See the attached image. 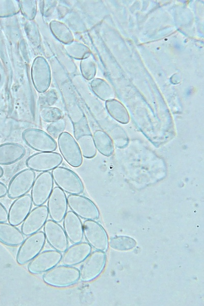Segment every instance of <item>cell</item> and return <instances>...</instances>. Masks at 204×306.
I'll return each mask as SVG.
<instances>
[{"mask_svg":"<svg viewBox=\"0 0 204 306\" xmlns=\"http://www.w3.org/2000/svg\"><path fill=\"white\" fill-rule=\"evenodd\" d=\"M44 96H43V98L40 99L41 105L43 107L50 106L55 103L57 99L55 94L49 93L45 94Z\"/></svg>","mask_w":204,"mask_h":306,"instance_id":"35","label":"cell"},{"mask_svg":"<svg viewBox=\"0 0 204 306\" xmlns=\"http://www.w3.org/2000/svg\"><path fill=\"white\" fill-rule=\"evenodd\" d=\"M20 11L28 19H33L37 12V1L31 0L19 1Z\"/></svg>","mask_w":204,"mask_h":306,"instance_id":"32","label":"cell"},{"mask_svg":"<svg viewBox=\"0 0 204 306\" xmlns=\"http://www.w3.org/2000/svg\"><path fill=\"white\" fill-rule=\"evenodd\" d=\"M106 262L105 252L96 250L91 252L79 270L80 279L83 282H90L96 278L103 272Z\"/></svg>","mask_w":204,"mask_h":306,"instance_id":"5","label":"cell"},{"mask_svg":"<svg viewBox=\"0 0 204 306\" xmlns=\"http://www.w3.org/2000/svg\"><path fill=\"white\" fill-rule=\"evenodd\" d=\"M67 204L72 212L84 220H95L99 218V212L95 204L89 198L80 194H69Z\"/></svg>","mask_w":204,"mask_h":306,"instance_id":"7","label":"cell"},{"mask_svg":"<svg viewBox=\"0 0 204 306\" xmlns=\"http://www.w3.org/2000/svg\"><path fill=\"white\" fill-rule=\"evenodd\" d=\"M76 140L82 156L91 159L96 156L97 149L91 134H83L78 137Z\"/></svg>","mask_w":204,"mask_h":306,"instance_id":"25","label":"cell"},{"mask_svg":"<svg viewBox=\"0 0 204 306\" xmlns=\"http://www.w3.org/2000/svg\"><path fill=\"white\" fill-rule=\"evenodd\" d=\"M8 219V212L5 207L0 202V222H6Z\"/></svg>","mask_w":204,"mask_h":306,"instance_id":"36","label":"cell"},{"mask_svg":"<svg viewBox=\"0 0 204 306\" xmlns=\"http://www.w3.org/2000/svg\"><path fill=\"white\" fill-rule=\"evenodd\" d=\"M48 215L51 220L60 223L67 212V200L65 193L58 187L53 188L47 200Z\"/></svg>","mask_w":204,"mask_h":306,"instance_id":"16","label":"cell"},{"mask_svg":"<svg viewBox=\"0 0 204 306\" xmlns=\"http://www.w3.org/2000/svg\"><path fill=\"white\" fill-rule=\"evenodd\" d=\"M42 279L50 286L66 288L78 283L80 279V271L74 266L57 265L44 273Z\"/></svg>","mask_w":204,"mask_h":306,"instance_id":"1","label":"cell"},{"mask_svg":"<svg viewBox=\"0 0 204 306\" xmlns=\"http://www.w3.org/2000/svg\"><path fill=\"white\" fill-rule=\"evenodd\" d=\"M83 235L87 243L97 250L106 251L109 240L104 227L95 220H86L83 223Z\"/></svg>","mask_w":204,"mask_h":306,"instance_id":"9","label":"cell"},{"mask_svg":"<svg viewBox=\"0 0 204 306\" xmlns=\"http://www.w3.org/2000/svg\"><path fill=\"white\" fill-rule=\"evenodd\" d=\"M19 11V1L0 0V17L13 16L17 14Z\"/></svg>","mask_w":204,"mask_h":306,"instance_id":"30","label":"cell"},{"mask_svg":"<svg viewBox=\"0 0 204 306\" xmlns=\"http://www.w3.org/2000/svg\"><path fill=\"white\" fill-rule=\"evenodd\" d=\"M24 235L16 226L6 222H0V242L10 247L20 246L24 240Z\"/></svg>","mask_w":204,"mask_h":306,"instance_id":"21","label":"cell"},{"mask_svg":"<svg viewBox=\"0 0 204 306\" xmlns=\"http://www.w3.org/2000/svg\"><path fill=\"white\" fill-rule=\"evenodd\" d=\"M39 115L43 121L50 123L61 119L63 116L60 109L50 106L42 107L40 109Z\"/></svg>","mask_w":204,"mask_h":306,"instance_id":"31","label":"cell"},{"mask_svg":"<svg viewBox=\"0 0 204 306\" xmlns=\"http://www.w3.org/2000/svg\"><path fill=\"white\" fill-rule=\"evenodd\" d=\"M91 89L95 95L103 100L113 99L114 93L109 84L104 80L95 78L91 83Z\"/></svg>","mask_w":204,"mask_h":306,"instance_id":"26","label":"cell"},{"mask_svg":"<svg viewBox=\"0 0 204 306\" xmlns=\"http://www.w3.org/2000/svg\"><path fill=\"white\" fill-rule=\"evenodd\" d=\"M51 32L55 37L64 44L74 40V36L70 29L63 22L53 20L49 23Z\"/></svg>","mask_w":204,"mask_h":306,"instance_id":"23","label":"cell"},{"mask_svg":"<svg viewBox=\"0 0 204 306\" xmlns=\"http://www.w3.org/2000/svg\"><path fill=\"white\" fill-rule=\"evenodd\" d=\"M63 162L62 156L55 151L39 152L26 160L27 167L37 172H46L59 166Z\"/></svg>","mask_w":204,"mask_h":306,"instance_id":"10","label":"cell"},{"mask_svg":"<svg viewBox=\"0 0 204 306\" xmlns=\"http://www.w3.org/2000/svg\"><path fill=\"white\" fill-rule=\"evenodd\" d=\"M80 70L82 75L86 80H90L94 77L96 72V67L91 54L81 60Z\"/></svg>","mask_w":204,"mask_h":306,"instance_id":"29","label":"cell"},{"mask_svg":"<svg viewBox=\"0 0 204 306\" xmlns=\"http://www.w3.org/2000/svg\"><path fill=\"white\" fill-rule=\"evenodd\" d=\"M60 152L66 162L73 167H80L83 156L74 137L68 132H63L58 138Z\"/></svg>","mask_w":204,"mask_h":306,"instance_id":"6","label":"cell"},{"mask_svg":"<svg viewBox=\"0 0 204 306\" xmlns=\"http://www.w3.org/2000/svg\"><path fill=\"white\" fill-rule=\"evenodd\" d=\"M63 228L72 244L82 241L83 239V223L80 218L71 211L66 213L63 219Z\"/></svg>","mask_w":204,"mask_h":306,"instance_id":"19","label":"cell"},{"mask_svg":"<svg viewBox=\"0 0 204 306\" xmlns=\"http://www.w3.org/2000/svg\"><path fill=\"white\" fill-rule=\"evenodd\" d=\"M106 109L109 114L121 123L126 124L130 121V116L125 107L118 100L112 99L106 101Z\"/></svg>","mask_w":204,"mask_h":306,"instance_id":"24","label":"cell"},{"mask_svg":"<svg viewBox=\"0 0 204 306\" xmlns=\"http://www.w3.org/2000/svg\"><path fill=\"white\" fill-rule=\"evenodd\" d=\"M53 187L54 181L50 172H43L38 174L31 188V197L33 205L37 207L45 203Z\"/></svg>","mask_w":204,"mask_h":306,"instance_id":"11","label":"cell"},{"mask_svg":"<svg viewBox=\"0 0 204 306\" xmlns=\"http://www.w3.org/2000/svg\"><path fill=\"white\" fill-rule=\"evenodd\" d=\"M96 149L105 156H111L114 151V145L111 137L104 131L98 130L93 135Z\"/></svg>","mask_w":204,"mask_h":306,"instance_id":"22","label":"cell"},{"mask_svg":"<svg viewBox=\"0 0 204 306\" xmlns=\"http://www.w3.org/2000/svg\"><path fill=\"white\" fill-rule=\"evenodd\" d=\"M32 205L31 197L29 194L15 199L8 211L9 223L15 226L21 224L30 212Z\"/></svg>","mask_w":204,"mask_h":306,"instance_id":"17","label":"cell"},{"mask_svg":"<svg viewBox=\"0 0 204 306\" xmlns=\"http://www.w3.org/2000/svg\"><path fill=\"white\" fill-rule=\"evenodd\" d=\"M54 182L64 192L69 194H80L84 191V185L79 176L71 170L58 166L52 171Z\"/></svg>","mask_w":204,"mask_h":306,"instance_id":"2","label":"cell"},{"mask_svg":"<svg viewBox=\"0 0 204 306\" xmlns=\"http://www.w3.org/2000/svg\"><path fill=\"white\" fill-rule=\"evenodd\" d=\"M48 217L47 206L41 205L31 210L21 226V231L26 236L39 232L44 225Z\"/></svg>","mask_w":204,"mask_h":306,"instance_id":"15","label":"cell"},{"mask_svg":"<svg viewBox=\"0 0 204 306\" xmlns=\"http://www.w3.org/2000/svg\"><path fill=\"white\" fill-rule=\"evenodd\" d=\"M8 189L7 186L0 182V198L5 196L7 194Z\"/></svg>","mask_w":204,"mask_h":306,"instance_id":"37","label":"cell"},{"mask_svg":"<svg viewBox=\"0 0 204 306\" xmlns=\"http://www.w3.org/2000/svg\"><path fill=\"white\" fill-rule=\"evenodd\" d=\"M109 244L113 249L118 251H128L135 247L136 242L130 237L118 236L110 239Z\"/></svg>","mask_w":204,"mask_h":306,"instance_id":"28","label":"cell"},{"mask_svg":"<svg viewBox=\"0 0 204 306\" xmlns=\"http://www.w3.org/2000/svg\"><path fill=\"white\" fill-rule=\"evenodd\" d=\"M45 237L43 232L39 231L24 239L18 250L16 262L20 265L29 263L44 248Z\"/></svg>","mask_w":204,"mask_h":306,"instance_id":"3","label":"cell"},{"mask_svg":"<svg viewBox=\"0 0 204 306\" xmlns=\"http://www.w3.org/2000/svg\"><path fill=\"white\" fill-rule=\"evenodd\" d=\"M31 77L36 90L43 93L48 89L51 82V71L46 60L42 56L36 57L31 66Z\"/></svg>","mask_w":204,"mask_h":306,"instance_id":"13","label":"cell"},{"mask_svg":"<svg viewBox=\"0 0 204 306\" xmlns=\"http://www.w3.org/2000/svg\"><path fill=\"white\" fill-rule=\"evenodd\" d=\"M92 247L87 242H81L68 247L62 256L63 265L74 266L82 263L91 252Z\"/></svg>","mask_w":204,"mask_h":306,"instance_id":"18","label":"cell"},{"mask_svg":"<svg viewBox=\"0 0 204 306\" xmlns=\"http://www.w3.org/2000/svg\"><path fill=\"white\" fill-rule=\"evenodd\" d=\"M26 149L20 144L6 143L0 145V165H8L20 160L25 155Z\"/></svg>","mask_w":204,"mask_h":306,"instance_id":"20","label":"cell"},{"mask_svg":"<svg viewBox=\"0 0 204 306\" xmlns=\"http://www.w3.org/2000/svg\"><path fill=\"white\" fill-rule=\"evenodd\" d=\"M66 122L63 118L50 122L46 128V131L53 138H58L59 135L64 132Z\"/></svg>","mask_w":204,"mask_h":306,"instance_id":"33","label":"cell"},{"mask_svg":"<svg viewBox=\"0 0 204 306\" xmlns=\"http://www.w3.org/2000/svg\"><path fill=\"white\" fill-rule=\"evenodd\" d=\"M22 138L30 147L39 152L54 151L57 148L54 139L40 129H27L22 132Z\"/></svg>","mask_w":204,"mask_h":306,"instance_id":"4","label":"cell"},{"mask_svg":"<svg viewBox=\"0 0 204 306\" xmlns=\"http://www.w3.org/2000/svg\"><path fill=\"white\" fill-rule=\"evenodd\" d=\"M0 141H1V140H0Z\"/></svg>","mask_w":204,"mask_h":306,"instance_id":"39","label":"cell"},{"mask_svg":"<svg viewBox=\"0 0 204 306\" xmlns=\"http://www.w3.org/2000/svg\"><path fill=\"white\" fill-rule=\"evenodd\" d=\"M64 48L69 56L78 60H82L91 54L88 47L83 43L75 40L64 44Z\"/></svg>","mask_w":204,"mask_h":306,"instance_id":"27","label":"cell"},{"mask_svg":"<svg viewBox=\"0 0 204 306\" xmlns=\"http://www.w3.org/2000/svg\"><path fill=\"white\" fill-rule=\"evenodd\" d=\"M62 256L61 253L54 249L42 251L29 262L28 270L34 275L44 273L58 265Z\"/></svg>","mask_w":204,"mask_h":306,"instance_id":"12","label":"cell"},{"mask_svg":"<svg viewBox=\"0 0 204 306\" xmlns=\"http://www.w3.org/2000/svg\"><path fill=\"white\" fill-rule=\"evenodd\" d=\"M35 177V171L29 168L17 173L9 183L8 196L14 199L28 194L32 187Z\"/></svg>","mask_w":204,"mask_h":306,"instance_id":"8","label":"cell"},{"mask_svg":"<svg viewBox=\"0 0 204 306\" xmlns=\"http://www.w3.org/2000/svg\"><path fill=\"white\" fill-rule=\"evenodd\" d=\"M4 174V170L3 169V168L0 166V178Z\"/></svg>","mask_w":204,"mask_h":306,"instance_id":"38","label":"cell"},{"mask_svg":"<svg viewBox=\"0 0 204 306\" xmlns=\"http://www.w3.org/2000/svg\"><path fill=\"white\" fill-rule=\"evenodd\" d=\"M112 137L114 143L119 148H123L127 145L128 138L124 130L120 126L114 128L113 130Z\"/></svg>","mask_w":204,"mask_h":306,"instance_id":"34","label":"cell"},{"mask_svg":"<svg viewBox=\"0 0 204 306\" xmlns=\"http://www.w3.org/2000/svg\"><path fill=\"white\" fill-rule=\"evenodd\" d=\"M43 233L47 242L54 250L62 253L68 247V239L59 223L47 220L43 226Z\"/></svg>","mask_w":204,"mask_h":306,"instance_id":"14","label":"cell"}]
</instances>
